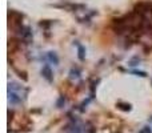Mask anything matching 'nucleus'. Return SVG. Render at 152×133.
I'll list each match as a JSON object with an SVG mask.
<instances>
[{
  "label": "nucleus",
  "instance_id": "obj_1",
  "mask_svg": "<svg viewBox=\"0 0 152 133\" xmlns=\"http://www.w3.org/2000/svg\"><path fill=\"white\" fill-rule=\"evenodd\" d=\"M42 76L45 78L47 81H52L53 80V76H52V70H51V68L48 65H44L42 68Z\"/></svg>",
  "mask_w": 152,
  "mask_h": 133
},
{
  "label": "nucleus",
  "instance_id": "obj_2",
  "mask_svg": "<svg viewBox=\"0 0 152 133\" xmlns=\"http://www.w3.org/2000/svg\"><path fill=\"white\" fill-rule=\"evenodd\" d=\"M47 60L50 61V63H52L53 65H58L59 64V56L56 55V52H47Z\"/></svg>",
  "mask_w": 152,
  "mask_h": 133
},
{
  "label": "nucleus",
  "instance_id": "obj_3",
  "mask_svg": "<svg viewBox=\"0 0 152 133\" xmlns=\"http://www.w3.org/2000/svg\"><path fill=\"white\" fill-rule=\"evenodd\" d=\"M77 52H79V59L84 60V59H86V48H84L83 45L77 44Z\"/></svg>",
  "mask_w": 152,
  "mask_h": 133
}]
</instances>
